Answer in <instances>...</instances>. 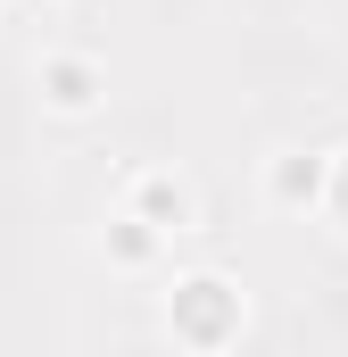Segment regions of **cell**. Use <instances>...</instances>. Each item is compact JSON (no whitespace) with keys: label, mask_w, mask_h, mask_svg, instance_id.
Segmentation results:
<instances>
[{"label":"cell","mask_w":348,"mask_h":357,"mask_svg":"<svg viewBox=\"0 0 348 357\" xmlns=\"http://www.w3.org/2000/svg\"><path fill=\"white\" fill-rule=\"evenodd\" d=\"M241 324H249V299H241V282H232V274H216V266L174 274V291H166V333L182 341V349L216 357V349H232V341H241Z\"/></svg>","instance_id":"obj_1"},{"label":"cell","mask_w":348,"mask_h":357,"mask_svg":"<svg viewBox=\"0 0 348 357\" xmlns=\"http://www.w3.org/2000/svg\"><path fill=\"white\" fill-rule=\"evenodd\" d=\"M324 175H332V150H274L265 158V199L307 216V208H324Z\"/></svg>","instance_id":"obj_4"},{"label":"cell","mask_w":348,"mask_h":357,"mask_svg":"<svg viewBox=\"0 0 348 357\" xmlns=\"http://www.w3.org/2000/svg\"><path fill=\"white\" fill-rule=\"evenodd\" d=\"M125 216L133 225H150L158 241H182V233H199V191L166 167H141V175L125 183Z\"/></svg>","instance_id":"obj_2"},{"label":"cell","mask_w":348,"mask_h":357,"mask_svg":"<svg viewBox=\"0 0 348 357\" xmlns=\"http://www.w3.org/2000/svg\"><path fill=\"white\" fill-rule=\"evenodd\" d=\"M324 216L348 233V150H332V175H324Z\"/></svg>","instance_id":"obj_6"},{"label":"cell","mask_w":348,"mask_h":357,"mask_svg":"<svg viewBox=\"0 0 348 357\" xmlns=\"http://www.w3.org/2000/svg\"><path fill=\"white\" fill-rule=\"evenodd\" d=\"M33 91H42V108H50V116H91V108H100V91H108V75H100V59H91V50H50V59L33 67Z\"/></svg>","instance_id":"obj_3"},{"label":"cell","mask_w":348,"mask_h":357,"mask_svg":"<svg viewBox=\"0 0 348 357\" xmlns=\"http://www.w3.org/2000/svg\"><path fill=\"white\" fill-rule=\"evenodd\" d=\"M100 250H108V258H116V266H150V258H158V250H166V241H158V233H150V225H133V216H125V208H116V216H108V233H100Z\"/></svg>","instance_id":"obj_5"}]
</instances>
